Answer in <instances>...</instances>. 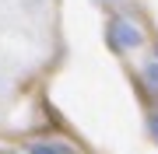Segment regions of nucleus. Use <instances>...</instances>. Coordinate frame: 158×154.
Returning <instances> with one entry per match:
<instances>
[{"mask_svg":"<svg viewBox=\"0 0 158 154\" xmlns=\"http://www.w3.org/2000/svg\"><path fill=\"white\" fill-rule=\"evenodd\" d=\"M106 32H109V46H116V49H137L144 39V32L134 21H127V18H113Z\"/></svg>","mask_w":158,"mask_h":154,"instance_id":"obj_1","label":"nucleus"},{"mask_svg":"<svg viewBox=\"0 0 158 154\" xmlns=\"http://www.w3.org/2000/svg\"><path fill=\"white\" fill-rule=\"evenodd\" d=\"M28 154H70L67 144H53V140H42V144H32Z\"/></svg>","mask_w":158,"mask_h":154,"instance_id":"obj_2","label":"nucleus"},{"mask_svg":"<svg viewBox=\"0 0 158 154\" xmlns=\"http://www.w3.org/2000/svg\"><path fill=\"white\" fill-rule=\"evenodd\" d=\"M141 77H144V84H148V91L158 95V60H151L148 67L141 70Z\"/></svg>","mask_w":158,"mask_h":154,"instance_id":"obj_3","label":"nucleus"},{"mask_svg":"<svg viewBox=\"0 0 158 154\" xmlns=\"http://www.w3.org/2000/svg\"><path fill=\"white\" fill-rule=\"evenodd\" d=\"M148 133L155 137V144H158V112H151L148 116Z\"/></svg>","mask_w":158,"mask_h":154,"instance_id":"obj_4","label":"nucleus"},{"mask_svg":"<svg viewBox=\"0 0 158 154\" xmlns=\"http://www.w3.org/2000/svg\"><path fill=\"white\" fill-rule=\"evenodd\" d=\"M0 154H14V151H0Z\"/></svg>","mask_w":158,"mask_h":154,"instance_id":"obj_5","label":"nucleus"},{"mask_svg":"<svg viewBox=\"0 0 158 154\" xmlns=\"http://www.w3.org/2000/svg\"><path fill=\"white\" fill-rule=\"evenodd\" d=\"M155 60H158V49H155Z\"/></svg>","mask_w":158,"mask_h":154,"instance_id":"obj_6","label":"nucleus"}]
</instances>
